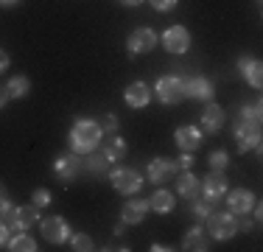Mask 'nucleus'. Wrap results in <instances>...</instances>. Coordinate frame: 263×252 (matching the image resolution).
I'll list each match as a JSON object with an SVG mask.
<instances>
[{
    "mask_svg": "<svg viewBox=\"0 0 263 252\" xmlns=\"http://www.w3.org/2000/svg\"><path fill=\"white\" fill-rule=\"evenodd\" d=\"M235 143L241 151H252L260 143V106H243L235 121Z\"/></svg>",
    "mask_w": 263,
    "mask_h": 252,
    "instance_id": "f257e3e1",
    "label": "nucleus"
},
{
    "mask_svg": "<svg viewBox=\"0 0 263 252\" xmlns=\"http://www.w3.org/2000/svg\"><path fill=\"white\" fill-rule=\"evenodd\" d=\"M101 126L96 121H90V118H79L76 123H73L70 129V149L76 151V154H90V151L98 149V143H101Z\"/></svg>",
    "mask_w": 263,
    "mask_h": 252,
    "instance_id": "f03ea898",
    "label": "nucleus"
},
{
    "mask_svg": "<svg viewBox=\"0 0 263 252\" xmlns=\"http://www.w3.org/2000/svg\"><path fill=\"white\" fill-rule=\"evenodd\" d=\"M208 230L213 238L224 241V238H233L238 232V222H235V213H210L208 216Z\"/></svg>",
    "mask_w": 263,
    "mask_h": 252,
    "instance_id": "7ed1b4c3",
    "label": "nucleus"
},
{
    "mask_svg": "<svg viewBox=\"0 0 263 252\" xmlns=\"http://www.w3.org/2000/svg\"><path fill=\"white\" fill-rule=\"evenodd\" d=\"M154 90H157V98L162 101V104H179V101L185 98L182 79H179V76H162Z\"/></svg>",
    "mask_w": 263,
    "mask_h": 252,
    "instance_id": "20e7f679",
    "label": "nucleus"
},
{
    "mask_svg": "<svg viewBox=\"0 0 263 252\" xmlns=\"http://www.w3.org/2000/svg\"><path fill=\"white\" fill-rule=\"evenodd\" d=\"M112 185H115V191H121V193H137L140 191V185H143V179H140V174L135 171V168H115L112 171Z\"/></svg>",
    "mask_w": 263,
    "mask_h": 252,
    "instance_id": "39448f33",
    "label": "nucleus"
},
{
    "mask_svg": "<svg viewBox=\"0 0 263 252\" xmlns=\"http://www.w3.org/2000/svg\"><path fill=\"white\" fill-rule=\"evenodd\" d=\"M154 45H157V34H154L152 28H137V31H132L129 40H126V48H129L132 56L135 53H148Z\"/></svg>",
    "mask_w": 263,
    "mask_h": 252,
    "instance_id": "423d86ee",
    "label": "nucleus"
},
{
    "mask_svg": "<svg viewBox=\"0 0 263 252\" xmlns=\"http://www.w3.org/2000/svg\"><path fill=\"white\" fill-rule=\"evenodd\" d=\"M40 227H42V236H45V241H51V244H62V241H67V236H70V224H67L62 216L45 219Z\"/></svg>",
    "mask_w": 263,
    "mask_h": 252,
    "instance_id": "0eeeda50",
    "label": "nucleus"
},
{
    "mask_svg": "<svg viewBox=\"0 0 263 252\" xmlns=\"http://www.w3.org/2000/svg\"><path fill=\"white\" fill-rule=\"evenodd\" d=\"M182 90L187 98H196V101H210L213 98V84L204 76H187L182 79Z\"/></svg>",
    "mask_w": 263,
    "mask_h": 252,
    "instance_id": "6e6552de",
    "label": "nucleus"
},
{
    "mask_svg": "<svg viewBox=\"0 0 263 252\" xmlns=\"http://www.w3.org/2000/svg\"><path fill=\"white\" fill-rule=\"evenodd\" d=\"M162 45H165V50H171V53H185L187 45H191V34H187V28H182V25H171L162 34Z\"/></svg>",
    "mask_w": 263,
    "mask_h": 252,
    "instance_id": "1a4fd4ad",
    "label": "nucleus"
},
{
    "mask_svg": "<svg viewBox=\"0 0 263 252\" xmlns=\"http://www.w3.org/2000/svg\"><path fill=\"white\" fill-rule=\"evenodd\" d=\"M177 171H179L177 163L162 160V157H157V160L148 163V179H152L154 185H160V182H165V179H171V176H177Z\"/></svg>",
    "mask_w": 263,
    "mask_h": 252,
    "instance_id": "9d476101",
    "label": "nucleus"
},
{
    "mask_svg": "<svg viewBox=\"0 0 263 252\" xmlns=\"http://www.w3.org/2000/svg\"><path fill=\"white\" fill-rule=\"evenodd\" d=\"M79 168H81V163H79L76 151H73V154H65V157L56 160L53 171H56V176H59V182H70V179H76Z\"/></svg>",
    "mask_w": 263,
    "mask_h": 252,
    "instance_id": "9b49d317",
    "label": "nucleus"
},
{
    "mask_svg": "<svg viewBox=\"0 0 263 252\" xmlns=\"http://www.w3.org/2000/svg\"><path fill=\"white\" fill-rule=\"evenodd\" d=\"M174 137H177V146L182 151H196L202 146V129H196V126H179Z\"/></svg>",
    "mask_w": 263,
    "mask_h": 252,
    "instance_id": "f8f14e48",
    "label": "nucleus"
},
{
    "mask_svg": "<svg viewBox=\"0 0 263 252\" xmlns=\"http://www.w3.org/2000/svg\"><path fill=\"white\" fill-rule=\"evenodd\" d=\"M202 188H204V196H208L210 202H218V199H221L224 191H227V179H224L221 168H216L210 176H204Z\"/></svg>",
    "mask_w": 263,
    "mask_h": 252,
    "instance_id": "ddd939ff",
    "label": "nucleus"
},
{
    "mask_svg": "<svg viewBox=\"0 0 263 252\" xmlns=\"http://www.w3.org/2000/svg\"><path fill=\"white\" fill-rule=\"evenodd\" d=\"M227 205H230V213H241V216H247L249 210L255 207V196L249 191H243V188H238L227 196Z\"/></svg>",
    "mask_w": 263,
    "mask_h": 252,
    "instance_id": "4468645a",
    "label": "nucleus"
},
{
    "mask_svg": "<svg viewBox=\"0 0 263 252\" xmlns=\"http://www.w3.org/2000/svg\"><path fill=\"white\" fill-rule=\"evenodd\" d=\"M148 213V199H135V202H126L121 210V219L126 224H140Z\"/></svg>",
    "mask_w": 263,
    "mask_h": 252,
    "instance_id": "2eb2a0df",
    "label": "nucleus"
},
{
    "mask_svg": "<svg viewBox=\"0 0 263 252\" xmlns=\"http://www.w3.org/2000/svg\"><path fill=\"white\" fill-rule=\"evenodd\" d=\"M123 98H126L129 106H146L148 98H152V90H148L143 81H132L126 87V93H123Z\"/></svg>",
    "mask_w": 263,
    "mask_h": 252,
    "instance_id": "dca6fc26",
    "label": "nucleus"
},
{
    "mask_svg": "<svg viewBox=\"0 0 263 252\" xmlns=\"http://www.w3.org/2000/svg\"><path fill=\"white\" fill-rule=\"evenodd\" d=\"M98 146H104L106 163H115V160H121V157L126 154V140H123V137H118L115 132H112V135L106 137L104 143H98Z\"/></svg>",
    "mask_w": 263,
    "mask_h": 252,
    "instance_id": "f3484780",
    "label": "nucleus"
},
{
    "mask_svg": "<svg viewBox=\"0 0 263 252\" xmlns=\"http://www.w3.org/2000/svg\"><path fill=\"white\" fill-rule=\"evenodd\" d=\"M238 67H241V76L249 81V84H252V87H260L263 70H260V62H258V59H247V56H241V59H238Z\"/></svg>",
    "mask_w": 263,
    "mask_h": 252,
    "instance_id": "a211bd4d",
    "label": "nucleus"
},
{
    "mask_svg": "<svg viewBox=\"0 0 263 252\" xmlns=\"http://www.w3.org/2000/svg\"><path fill=\"white\" fill-rule=\"evenodd\" d=\"M177 191H179V196H185V199H196L199 193H202V179L193 176V174H179Z\"/></svg>",
    "mask_w": 263,
    "mask_h": 252,
    "instance_id": "6ab92c4d",
    "label": "nucleus"
},
{
    "mask_svg": "<svg viewBox=\"0 0 263 252\" xmlns=\"http://www.w3.org/2000/svg\"><path fill=\"white\" fill-rule=\"evenodd\" d=\"M40 222V207L36 205H28V207H17L14 210V230H28L31 224Z\"/></svg>",
    "mask_w": 263,
    "mask_h": 252,
    "instance_id": "aec40b11",
    "label": "nucleus"
},
{
    "mask_svg": "<svg viewBox=\"0 0 263 252\" xmlns=\"http://www.w3.org/2000/svg\"><path fill=\"white\" fill-rule=\"evenodd\" d=\"M224 126V110L218 104H208V110L202 112V129L204 132H218Z\"/></svg>",
    "mask_w": 263,
    "mask_h": 252,
    "instance_id": "412c9836",
    "label": "nucleus"
},
{
    "mask_svg": "<svg viewBox=\"0 0 263 252\" xmlns=\"http://www.w3.org/2000/svg\"><path fill=\"white\" fill-rule=\"evenodd\" d=\"M182 249H191V252H204V249H208V238H204L202 227H196V230H187V232H185Z\"/></svg>",
    "mask_w": 263,
    "mask_h": 252,
    "instance_id": "4be33fe9",
    "label": "nucleus"
},
{
    "mask_svg": "<svg viewBox=\"0 0 263 252\" xmlns=\"http://www.w3.org/2000/svg\"><path fill=\"white\" fill-rule=\"evenodd\" d=\"M174 205H177V202H174V193L171 191H157L152 199H148V207H154L157 213H171Z\"/></svg>",
    "mask_w": 263,
    "mask_h": 252,
    "instance_id": "5701e85b",
    "label": "nucleus"
},
{
    "mask_svg": "<svg viewBox=\"0 0 263 252\" xmlns=\"http://www.w3.org/2000/svg\"><path fill=\"white\" fill-rule=\"evenodd\" d=\"M28 90H31V81L26 79V76H14V79L6 84L9 98H23V96H28Z\"/></svg>",
    "mask_w": 263,
    "mask_h": 252,
    "instance_id": "b1692460",
    "label": "nucleus"
},
{
    "mask_svg": "<svg viewBox=\"0 0 263 252\" xmlns=\"http://www.w3.org/2000/svg\"><path fill=\"white\" fill-rule=\"evenodd\" d=\"M9 249H14V252H34L36 249V241L31 236H26V232H20V236L11 238V247Z\"/></svg>",
    "mask_w": 263,
    "mask_h": 252,
    "instance_id": "393cba45",
    "label": "nucleus"
},
{
    "mask_svg": "<svg viewBox=\"0 0 263 252\" xmlns=\"http://www.w3.org/2000/svg\"><path fill=\"white\" fill-rule=\"evenodd\" d=\"M70 247L76 249V252H87V249H92V238L87 236V232H76V236H73V241H70Z\"/></svg>",
    "mask_w": 263,
    "mask_h": 252,
    "instance_id": "a878e982",
    "label": "nucleus"
},
{
    "mask_svg": "<svg viewBox=\"0 0 263 252\" xmlns=\"http://www.w3.org/2000/svg\"><path fill=\"white\" fill-rule=\"evenodd\" d=\"M104 168H106V157H104V154H92V151H90V160H87V171H92V174H104Z\"/></svg>",
    "mask_w": 263,
    "mask_h": 252,
    "instance_id": "bb28decb",
    "label": "nucleus"
},
{
    "mask_svg": "<svg viewBox=\"0 0 263 252\" xmlns=\"http://www.w3.org/2000/svg\"><path fill=\"white\" fill-rule=\"evenodd\" d=\"M196 199H199V196H196ZM213 205H216V202H210L208 196H204V199H199L196 205H193V213H196V216H202V219H208L210 213H213Z\"/></svg>",
    "mask_w": 263,
    "mask_h": 252,
    "instance_id": "cd10ccee",
    "label": "nucleus"
},
{
    "mask_svg": "<svg viewBox=\"0 0 263 252\" xmlns=\"http://www.w3.org/2000/svg\"><path fill=\"white\" fill-rule=\"evenodd\" d=\"M98 126H101L104 135H112V132H118V118L115 115H104V121L98 123Z\"/></svg>",
    "mask_w": 263,
    "mask_h": 252,
    "instance_id": "c85d7f7f",
    "label": "nucleus"
},
{
    "mask_svg": "<svg viewBox=\"0 0 263 252\" xmlns=\"http://www.w3.org/2000/svg\"><path fill=\"white\" fill-rule=\"evenodd\" d=\"M31 202H34L36 207H48V205H51V193H48L45 188H40V191H34V199H31Z\"/></svg>",
    "mask_w": 263,
    "mask_h": 252,
    "instance_id": "c756f323",
    "label": "nucleus"
},
{
    "mask_svg": "<svg viewBox=\"0 0 263 252\" xmlns=\"http://www.w3.org/2000/svg\"><path fill=\"white\" fill-rule=\"evenodd\" d=\"M210 166L213 168H224V166H227V151H221V149L213 151V154H210Z\"/></svg>",
    "mask_w": 263,
    "mask_h": 252,
    "instance_id": "7c9ffc66",
    "label": "nucleus"
},
{
    "mask_svg": "<svg viewBox=\"0 0 263 252\" xmlns=\"http://www.w3.org/2000/svg\"><path fill=\"white\" fill-rule=\"evenodd\" d=\"M148 3H152L157 11H171L174 6H177V0H148Z\"/></svg>",
    "mask_w": 263,
    "mask_h": 252,
    "instance_id": "2f4dec72",
    "label": "nucleus"
},
{
    "mask_svg": "<svg viewBox=\"0 0 263 252\" xmlns=\"http://www.w3.org/2000/svg\"><path fill=\"white\" fill-rule=\"evenodd\" d=\"M177 166H179V168H191V166H193V157H191V151H185V154L179 157V163H177Z\"/></svg>",
    "mask_w": 263,
    "mask_h": 252,
    "instance_id": "473e14b6",
    "label": "nucleus"
},
{
    "mask_svg": "<svg viewBox=\"0 0 263 252\" xmlns=\"http://www.w3.org/2000/svg\"><path fill=\"white\" fill-rule=\"evenodd\" d=\"M6 207H9V193H6V188L0 185V213H3Z\"/></svg>",
    "mask_w": 263,
    "mask_h": 252,
    "instance_id": "72a5a7b5",
    "label": "nucleus"
},
{
    "mask_svg": "<svg viewBox=\"0 0 263 252\" xmlns=\"http://www.w3.org/2000/svg\"><path fill=\"white\" fill-rule=\"evenodd\" d=\"M6 67H9V53H3V50H0V73H3Z\"/></svg>",
    "mask_w": 263,
    "mask_h": 252,
    "instance_id": "f704fd0d",
    "label": "nucleus"
},
{
    "mask_svg": "<svg viewBox=\"0 0 263 252\" xmlns=\"http://www.w3.org/2000/svg\"><path fill=\"white\" fill-rule=\"evenodd\" d=\"M6 238H9V230H6V224L0 222V247H3V244H6Z\"/></svg>",
    "mask_w": 263,
    "mask_h": 252,
    "instance_id": "c9c22d12",
    "label": "nucleus"
},
{
    "mask_svg": "<svg viewBox=\"0 0 263 252\" xmlns=\"http://www.w3.org/2000/svg\"><path fill=\"white\" fill-rule=\"evenodd\" d=\"M6 101H9V93H6V87H3V90H0V110L6 106Z\"/></svg>",
    "mask_w": 263,
    "mask_h": 252,
    "instance_id": "e433bc0d",
    "label": "nucleus"
},
{
    "mask_svg": "<svg viewBox=\"0 0 263 252\" xmlns=\"http://www.w3.org/2000/svg\"><path fill=\"white\" fill-rule=\"evenodd\" d=\"M121 3H123V6H140L143 0H121Z\"/></svg>",
    "mask_w": 263,
    "mask_h": 252,
    "instance_id": "4c0bfd02",
    "label": "nucleus"
},
{
    "mask_svg": "<svg viewBox=\"0 0 263 252\" xmlns=\"http://www.w3.org/2000/svg\"><path fill=\"white\" fill-rule=\"evenodd\" d=\"M17 0H0V6H14Z\"/></svg>",
    "mask_w": 263,
    "mask_h": 252,
    "instance_id": "58836bf2",
    "label": "nucleus"
}]
</instances>
